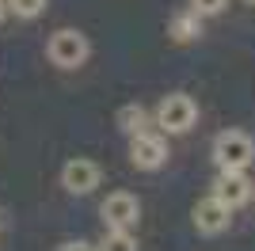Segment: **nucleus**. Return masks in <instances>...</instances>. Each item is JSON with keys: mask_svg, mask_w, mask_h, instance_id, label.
<instances>
[{"mask_svg": "<svg viewBox=\"0 0 255 251\" xmlns=\"http://www.w3.org/2000/svg\"><path fill=\"white\" fill-rule=\"evenodd\" d=\"M133 145H129V160H133V167H141V171H156V167L168 164V141L156 133H137V137H129Z\"/></svg>", "mask_w": 255, "mask_h": 251, "instance_id": "5", "label": "nucleus"}, {"mask_svg": "<svg viewBox=\"0 0 255 251\" xmlns=\"http://www.w3.org/2000/svg\"><path fill=\"white\" fill-rule=\"evenodd\" d=\"M61 187L69 190V194H92V190L99 187V167L92 164V160H69V164L61 167Z\"/></svg>", "mask_w": 255, "mask_h": 251, "instance_id": "8", "label": "nucleus"}, {"mask_svg": "<svg viewBox=\"0 0 255 251\" xmlns=\"http://www.w3.org/2000/svg\"><path fill=\"white\" fill-rule=\"evenodd\" d=\"M225 4L229 0H191V11L194 15H217V11H225Z\"/></svg>", "mask_w": 255, "mask_h": 251, "instance_id": "13", "label": "nucleus"}, {"mask_svg": "<svg viewBox=\"0 0 255 251\" xmlns=\"http://www.w3.org/2000/svg\"><path fill=\"white\" fill-rule=\"evenodd\" d=\"M103 213L107 229H133L141 221V202L129 194V190H115V194H107V202L99 206Z\"/></svg>", "mask_w": 255, "mask_h": 251, "instance_id": "4", "label": "nucleus"}, {"mask_svg": "<svg viewBox=\"0 0 255 251\" xmlns=\"http://www.w3.org/2000/svg\"><path fill=\"white\" fill-rule=\"evenodd\" d=\"M96 251H137V240L129 229H107V236L99 240Z\"/></svg>", "mask_w": 255, "mask_h": 251, "instance_id": "11", "label": "nucleus"}, {"mask_svg": "<svg viewBox=\"0 0 255 251\" xmlns=\"http://www.w3.org/2000/svg\"><path fill=\"white\" fill-rule=\"evenodd\" d=\"M168 34H171V42H194L202 34V15H194V11L175 15V19L168 23Z\"/></svg>", "mask_w": 255, "mask_h": 251, "instance_id": "10", "label": "nucleus"}, {"mask_svg": "<svg viewBox=\"0 0 255 251\" xmlns=\"http://www.w3.org/2000/svg\"><path fill=\"white\" fill-rule=\"evenodd\" d=\"M194 118H198V107H194L191 95H183V92L164 95L156 107V126L164 133H187L194 126Z\"/></svg>", "mask_w": 255, "mask_h": 251, "instance_id": "3", "label": "nucleus"}, {"mask_svg": "<svg viewBox=\"0 0 255 251\" xmlns=\"http://www.w3.org/2000/svg\"><path fill=\"white\" fill-rule=\"evenodd\" d=\"M46 53H50V61L57 65V69H80V65L88 61V53H92V46H88V38L80 31H53L50 42H46Z\"/></svg>", "mask_w": 255, "mask_h": 251, "instance_id": "2", "label": "nucleus"}, {"mask_svg": "<svg viewBox=\"0 0 255 251\" xmlns=\"http://www.w3.org/2000/svg\"><path fill=\"white\" fill-rule=\"evenodd\" d=\"M213 198L221 202V206L236 209V206H244V202L252 198V183H248L244 171H236V167H221V175H217V183H213Z\"/></svg>", "mask_w": 255, "mask_h": 251, "instance_id": "6", "label": "nucleus"}, {"mask_svg": "<svg viewBox=\"0 0 255 251\" xmlns=\"http://www.w3.org/2000/svg\"><path fill=\"white\" fill-rule=\"evenodd\" d=\"M115 126H118L126 137H137V133H145V129H149V111H145L141 103H126V107L115 115Z\"/></svg>", "mask_w": 255, "mask_h": 251, "instance_id": "9", "label": "nucleus"}, {"mask_svg": "<svg viewBox=\"0 0 255 251\" xmlns=\"http://www.w3.org/2000/svg\"><path fill=\"white\" fill-rule=\"evenodd\" d=\"M229 221H233V209L221 206L213 194L194 206V229L202 232V236H221V232L229 229Z\"/></svg>", "mask_w": 255, "mask_h": 251, "instance_id": "7", "label": "nucleus"}, {"mask_svg": "<svg viewBox=\"0 0 255 251\" xmlns=\"http://www.w3.org/2000/svg\"><path fill=\"white\" fill-rule=\"evenodd\" d=\"M61 251H96V244H88V240H69V244H61Z\"/></svg>", "mask_w": 255, "mask_h": 251, "instance_id": "14", "label": "nucleus"}, {"mask_svg": "<svg viewBox=\"0 0 255 251\" xmlns=\"http://www.w3.org/2000/svg\"><path fill=\"white\" fill-rule=\"evenodd\" d=\"M213 160H217V167H236V171H244V167L255 160V141L244 133V129H225V133L213 137Z\"/></svg>", "mask_w": 255, "mask_h": 251, "instance_id": "1", "label": "nucleus"}, {"mask_svg": "<svg viewBox=\"0 0 255 251\" xmlns=\"http://www.w3.org/2000/svg\"><path fill=\"white\" fill-rule=\"evenodd\" d=\"M244 4H252V8H255V0H244Z\"/></svg>", "mask_w": 255, "mask_h": 251, "instance_id": "16", "label": "nucleus"}, {"mask_svg": "<svg viewBox=\"0 0 255 251\" xmlns=\"http://www.w3.org/2000/svg\"><path fill=\"white\" fill-rule=\"evenodd\" d=\"M4 4H8V15H15V19H34L46 11L50 0H4Z\"/></svg>", "mask_w": 255, "mask_h": 251, "instance_id": "12", "label": "nucleus"}, {"mask_svg": "<svg viewBox=\"0 0 255 251\" xmlns=\"http://www.w3.org/2000/svg\"><path fill=\"white\" fill-rule=\"evenodd\" d=\"M8 19V4H4V0H0V23Z\"/></svg>", "mask_w": 255, "mask_h": 251, "instance_id": "15", "label": "nucleus"}]
</instances>
